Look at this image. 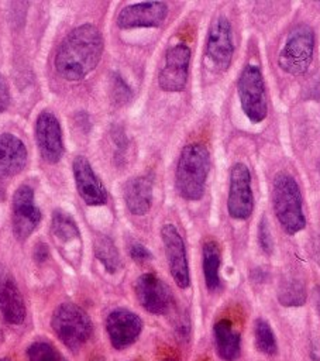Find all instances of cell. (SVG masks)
I'll list each match as a JSON object with an SVG mask.
<instances>
[{
	"label": "cell",
	"mask_w": 320,
	"mask_h": 361,
	"mask_svg": "<svg viewBox=\"0 0 320 361\" xmlns=\"http://www.w3.org/2000/svg\"><path fill=\"white\" fill-rule=\"evenodd\" d=\"M103 54V37L93 24L73 28L61 42L55 54V69L66 80L76 82L87 76Z\"/></svg>",
	"instance_id": "1"
},
{
	"label": "cell",
	"mask_w": 320,
	"mask_h": 361,
	"mask_svg": "<svg viewBox=\"0 0 320 361\" xmlns=\"http://www.w3.org/2000/svg\"><path fill=\"white\" fill-rule=\"evenodd\" d=\"M210 155L203 144L183 147L176 166L175 182L179 195L186 200H199L204 193Z\"/></svg>",
	"instance_id": "2"
},
{
	"label": "cell",
	"mask_w": 320,
	"mask_h": 361,
	"mask_svg": "<svg viewBox=\"0 0 320 361\" xmlns=\"http://www.w3.org/2000/svg\"><path fill=\"white\" fill-rule=\"evenodd\" d=\"M273 212L288 234H296L306 226L302 209V196L293 176L281 172L273 179L272 186Z\"/></svg>",
	"instance_id": "3"
},
{
	"label": "cell",
	"mask_w": 320,
	"mask_h": 361,
	"mask_svg": "<svg viewBox=\"0 0 320 361\" xmlns=\"http://www.w3.org/2000/svg\"><path fill=\"white\" fill-rule=\"evenodd\" d=\"M58 338L70 350H79L92 334V322L87 313L75 303L59 305L51 319Z\"/></svg>",
	"instance_id": "4"
},
{
	"label": "cell",
	"mask_w": 320,
	"mask_h": 361,
	"mask_svg": "<svg viewBox=\"0 0 320 361\" xmlns=\"http://www.w3.org/2000/svg\"><path fill=\"white\" fill-rule=\"evenodd\" d=\"M314 49V34L309 25L295 27L286 38L279 54V66L290 75H302L307 71Z\"/></svg>",
	"instance_id": "5"
},
{
	"label": "cell",
	"mask_w": 320,
	"mask_h": 361,
	"mask_svg": "<svg viewBox=\"0 0 320 361\" xmlns=\"http://www.w3.org/2000/svg\"><path fill=\"white\" fill-rule=\"evenodd\" d=\"M238 96L241 109L252 123H261L268 113L265 83L257 65H247L240 73Z\"/></svg>",
	"instance_id": "6"
},
{
	"label": "cell",
	"mask_w": 320,
	"mask_h": 361,
	"mask_svg": "<svg viewBox=\"0 0 320 361\" xmlns=\"http://www.w3.org/2000/svg\"><path fill=\"white\" fill-rule=\"evenodd\" d=\"M41 221V212L35 204L34 190L28 185L17 188L11 203L13 233L18 241H25Z\"/></svg>",
	"instance_id": "7"
},
{
	"label": "cell",
	"mask_w": 320,
	"mask_h": 361,
	"mask_svg": "<svg viewBox=\"0 0 320 361\" xmlns=\"http://www.w3.org/2000/svg\"><path fill=\"white\" fill-rule=\"evenodd\" d=\"M227 210L233 219L245 220L254 210V195L251 189V175L244 164H234L230 171V186Z\"/></svg>",
	"instance_id": "8"
},
{
	"label": "cell",
	"mask_w": 320,
	"mask_h": 361,
	"mask_svg": "<svg viewBox=\"0 0 320 361\" xmlns=\"http://www.w3.org/2000/svg\"><path fill=\"white\" fill-rule=\"evenodd\" d=\"M190 55V48L185 44H176L166 51L165 63L158 76L162 90L180 92L185 89L189 76Z\"/></svg>",
	"instance_id": "9"
},
{
	"label": "cell",
	"mask_w": 320,
	"mask_h": 361,
	"mask_svg": "<svg viewBox=\"0 0 320 361\" xmlns=\"http://www.w3.org/2000/svg\"><path fill=\"white\" fill-rule=\"evenodd\" d=\"M161 237H162L171 275L176 282V285L185 289L190 285V276H189L186 248H185L182 235L179 234L178 228L173 224H165L161 228Z\"/></svg>",
	"instance_id": "10"
},
{
	"label": "cell",
	"mask_w": 320,
	"mask_h": 361,
	"mask_svg": "<svg viewBox=\"0 0 320 361\" xmlns=\"http://www.w3.org/2000/svg\"><path fill=\"white\" fill-rule=\"evenodd\" d=\"M35 138L41 158L56 164L63 154L62 130L58 118L51 111H41L35 123Z\"/></svg>",
	"instance_id": "11"
},
{
	"label": "cell",
	"mask_w": 320,
	"mask_h": 361,
	"mask_svg": "<svg viewBox=\"0 0 320 361\" xmlns=\"http://www.w3.org/2000/svg\"><path fill=\"white\" fill-rule=\"evenodd\" d=\"M233 54L234 44L231 25L226 17L220 16L210 25L206 42V55L214 68L226 71L231 63Z\"/></svg>",
	"instance_id": "12"
},
{
	"label": "cell",
	"mask_w": 320,
	"mask_h": 361,
	"mask_svg": "<svg viewBox=\"0 0 320 361\" xmlns=\"http://www.w3.org/2000/svg\"><path fill=\"white\" fill-rule=\"evenodd\" d=\"M168 16V6L162 1H142L125 6L117 16V25L123 30L159 27Z\"/></svg>",
	"instance_id": "13"
},
{
	"label": "cell",
	"mask_w": 320,
	"mask_h": 361,
	"mask_svg": "<svg viewBox=\"0 0 320 361\" xmlns=\"http://www.w3.org/2000/svg\"><path fill=\"white\" fill-rule=\"evenodd\" d=\"M134 289L138 302L147 312L154 314H162L171 307V290L156 275L151 272L142 274L135 281Z\"/></svg>",
	"instance_id": "14"
},
{
	"label": "cell",
	"mask_w": 320,
	"mask_h": 361,
	"mask_svg": "<svg viewBox=\"0 0 320 361\" xmlns=\"http://www.w3.org/2000/svg\"><path fill=\"white\" fill-rule=\"evenodd\" d=\"M106 329L111 345L117 350H123L138 338L142 322L135 313L127 309H116L107 316Z\"/></svg>",
	"instance_id": "15"
},
{
	"label": "cell",
	"mask_w": 320,
	"mask_h": 361,
	"mask_svg": "<svg viewBox=\"0 0 320 361\" xmlns=\"http://www.w3.org/2000/svg\"><path fill=\"white\" fill-rule=\"evenodd\" d=\"M73 178L78 193L89 206H100L107 202V190L94 173L89 161L79 155L73 161Z\"/></svg>",
	"instance_id": "16"
},
{
	"label": "cell",
	"mask_w": 320,
	"mask_h": 361,
	"mask_svg": "<svg viewBox=\"0 0 320 361\" xmlns=\"http://www.w3.org/2000/svg\"><path fill=\"white\" fill-rule=\"evenodd\" d=\"M0 313L10 324H20L25 319L23 295L11 272L0 262Z\"/></svg>",
	"instance_id": "17"
},
{
	"label": "cell",
	"mask_w": 320,
	"mask_h": 361,
	"mask_svg": "<svg viewBox=\"0 0 320 361\" xmlns=\"http://www.w3.org/2000/svg\"><path fill=\"white\" fill-rule=\"evenodd\" d=\"M27 164V148L13 134H0V178L14 176Z\"/></svg>",
	"instance_id": "18"
},
{
	"label": "cell",
	"mask_w": 320,
	"mask_h": 361,
	"mask_svg": "<svg viewBox=\"0 0 320 361\" xmlns=\"http://www.w3.org/2000/svg\"><path fill=\"white\" fill-rule=\"evenodd\" d=\"M127 209L135 214H145L152 204V180L148 176H135L125 182L123 190Z\"/></svg>",
	"instance_id": "19"
},
{
	"label": "cell",
	"mask_w": 320,
	"mask_h": 361,
	"mask_svg": "<svg viewBox=\"0 0 320 361\" xmlns=\"http://www.w3.org/2000/svg\"><path fill=\"white\" fill-rule=\"evenodd\" d=\"M214 341L221 360L234 361L240 357V333L230 320L223 319L214 324Z\"/></svg>",
	"instance_id": "20"
},
{
	"label": "cell",
	"mask_w": 320,
	"mask_h": 361,
	"mask_svg": "<svg viewBox=\"0 0 320 361\" xmlns=\"http://www.w3.org/2000/svg\"><path fill=\"white\" fill-rule=\"evenodd\" d=\"M221 262L220 247L216 241L210 240L203 245V274L209 290H216L220 286L219 268Z\"/></svg>",
	"instance_id": "21"
},
{
	"label": "cell",
	"mask_w": 320,
	"mask_h": 361,
	"mask_svg": "<svg viewBox=\"0 0 320 361\" xmlns=\"http://www.w3.org/2000/svg\"><path fill=\"white\" fill-rule=\"evenodd\" d=\"M51 231L54 235V240L61 245L65 247L66 244L79 240V228L75 223V220L62 210H55L52 213V223H51Z\"/></svg>",
	"instance_id": "22"
},
{
	"label": "cell",
	"mask_w": 320,
	"mask_h": 361,
	"mask_svg": "<svg viewBox=\"0 0 320 361\" xmlns=\"http://www.w3.org/2000/svg\"><path fill=\"white\" fill-rule=\"evenodd\" d=\"M278 300L283 306H302L306 302L304 283L293 276H285L278 288Z\"/></svg>",
	"instance_id": "23"
},
{
	"label": "cell",
	"mask_w": 320,
	"mask_h": 361,
	"mask_svg": "<svg viewBox=\"0 0 320 361\" xmlns=\"http://www.w3.org/2000/svg\"><path fill=\"white\" fill-rule=\"evenodd\" d=\"M93 250H94L96 258L103 264V267L109 272L113 274L120 268V265H121L120 254H118L114 243L107 235H97L94 238Z\"/></svg>",
	"instance_id": "24"
},
{
	"label": "cell",
	"mask_w": 320,
	"mask_h": 361,
	"mask_svg": "<svg viewBox=\"0 0 320 361\" xmlns=\"http://www.w3.org/2000/svg\"><path fill=\"white\" fill-rule=\"evenodd\" d=\"M254 337H255V345L257 348L266 354L273 355L276 353V340L273 336V331L269 326V323L264 319H258L254 324Z\"/></svg>",
	"instance_id": "25"
},
{
	"label": "cell",
	"mask_w": 320,
	"mask_h": 361,
	"mask_svg": "<svg viewBox=\"0 0 320 361\" xmlns=\"http://www.w3.org/2000/svg\"><path fill=\"white\" fill-rule=\"evenodd\" d=\"M27 357L30 361H59L55 348L44 341L32 343L27 348Z\"/></svg>",
	"instance_id": "26"
},
{
	"label": "cell",
	"mask_w": 320,
	"mask_h": 361,
	"mask_svg": "<svg viewBox=\"0 0 320 361\" xmlns=\"http://www.w3.org/2000/svg\"><path fill=\"white\" fill-rule=\"evenodd\" d=\"M111 94H113L114 102L120 103V104H124V103H127L131 99V89H130V86L117 73L113 75Z\"/></svg>",
	"instance_id": "27"
},
{
	"label": "cell",
	"mask_w": 320,
	"mask_h": 361,
	"mask_svg": "<svg viewBox=\"0 0 320 361\" xmlns=\"http://www.w3.org/2000/svg\"><path fill=\"white\" fill-rule=\"evenodd\" d=\"M258 238H259V244H261V248L264 252L269 254L273 248V241H272V237H271V233H269V228H268V223H266V219L262 217L261 223H259V228H258Z\"/></svg>",
	"instance_id": "28"
},
{
	"label": "cell",
	"mask_w": 320,
	"mask_h": 361,
	"mask_svg": "<svg viewBox=\"0 0 320 361\" xmlns=\"http://www.w3.org/2000/svg\"><path fill=\"white\" fill-rule=\"evenodd\" d=\"M130 255L134 261L137 262H144V261H148L151 259V252L148 251L147 247H144L142 244H133L130 247Z\"/></svg>",
	"instance_id": "29"
},
{
	"label": "cell",
	"mask_w": 320,
	"mask_h": 361,
	"mask_svg": "<svg viewBox=\"0 0 320 361\" xmlns=\"http://www.w3.org/2000/svg\"><path fill=\"white\" fill-rule=\"evenodd\" d=\"M8 103H10L8 87H7V83L3 78V75L0 73V113L8 107Z\"/></svg>",
	"instance_id": "30"
},
{
	"label": "cell",
	"mask_w": 320,
	"mask_h": 361,
	"mask_svg": "<svg viewBox=\"0 0 320 361\" xmlns=\"http://www.w3.org/2000/svg\"><path fill=\"white\" fill-rule=\"evenodd\" d=\"M32 257H34V259H35L37 262L45 261V259L48 258V247H47V244L38 243V244L35 245V248H34Z\"/></svg>",
	"instance_id": "31"
},
{
	"label": "cell",
	"mask_w": 320,
	"mask_h": 361,
	"mask_svg": "<svg viewBox=\"0 0 320 361\" xmlns=\"http://www.w3.org/2000/svg\"><path fill=\"white\" fill-rule=\"evenodd\" d=\"M313 257H314L316 262L320 267V235H317L314 243H313Z\"/></svg>",
	"instance_id": "32"
},
{
	"label": "cell",
	"mask_w": 320,
	"mask_h": 361,
	"mask_svg": "<svg viewBox=\"0 0 320 361\" xmlns=\"http://www.w3.org/2000/svg\"><path fill=\"white\" fill-rule=\"evenodd\" d=\"M314 303H316V307H317V310H319V313H320V286H317L316 289H314Z\"/></svg>",
	"instance_id": "33"
},
{
	"label": "cell",
	"mask_w": 320,
	"mask_h": 361,
	"mask_svg": "<svg viewBox=\"0 0 320 361\" xmlns=\"http://www.w3.org/2000/svg\"><path fill=\"white\" fill-rule=\"evenodd\" d=\"M0 361H8V358H0Z\"/></svg>",
	"instance_id": "34"
},
{
	"label": "cell",
	"mask_w": 320,
	"mask_h": 361,
	"mask_svg": "<svg viewBox=\"0 0 320 361\" xmlns=\"http://www.w3.org/2000/svg\"><path fill=\"white\" fill-rule=\"evenodd\" d=\"M165 361H175V360H172V358H168V360H165Z\"/></svg>",
	"instance_id": "35"
}]
</instances>
